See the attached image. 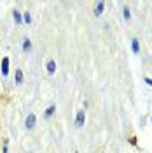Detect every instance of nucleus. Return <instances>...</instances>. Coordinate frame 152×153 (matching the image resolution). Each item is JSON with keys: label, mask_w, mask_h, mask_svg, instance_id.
Instances as JSON below:
<instances>
[{"label": "nucleus", "mask_w": 152, "mask_h": 153, "mask_svg": "<svg viewBox=\"0 0 152 153\" xmlns=\"http://www.w3.org/2000/svg\"><path fill=\"white\" fill-rule=\"evenodd\" d=\"M124 18H126V19H129V9H128V7L124 9Z\"/></svg>", "instance_id": "obj_11"}, {"label": "nucleus", "mask_w": 152, "mask_h": 153, "mask_svg": "<svg viewBox=\"0 0 152 153\" xmlns=\"http://www.w3.org/2000/svg\"><path fill=\"white\" fill-rule=\"evenodd\" d=\"M47 71L49 73H54V71H56V63H54V61H49L47 63Z\"/></svg>", "instance_id": "obj_5"}, {"label": "nucleus", "mask_w": 152, "mask_h": 153, "mask_svg": "<svg viewBox=\"0 0 152 153\" xmlns=\"http://www.w3.org/2000/svg\"><path fill=\"white\" fill-rule=\"evenodd\" d=\"M53 113H54V106H49V108H47V111H46V115H47V117H51Z\"/></svg>", "instance_id": "obj_9"}, {"label": "nucleus", "mask_w": 152, "mask_h": 153, "mask_svg": "<svg viewBox=\"0 0 152 153\" xmlns=\"http://www.w3.org/2000/svg\"><path fill=\"white\" fill-rule=\"evenodd\" d=\"M84 120H86V115H84V111L81 110V111L77 113V125H79V127H82V125H84Z\"/></svg>", "instance_id": "obj_2"}, {"label": "nucleus", "mask_w": 152, "mask_h": 153, "mask_svg": "<svg viewBox=\"0 0 152 153\" xmlns=\"http://www.w3.org/2000/svg\"><path fill=\"white\" fill-rule=\"evenodd\" d=\"M30 19H32V18H30V14H28V12H25V21H26V23H30Z\"/></svg>", "instance_id": "obj_12"}, {"label": "nucleus", "mask_w": 152, "mask_h": 153, "mask_svg": "<svg viewBox=\"0 0 152 153\" xmlns=\"http://www.w3.org/2000/svg\"><path fill=\"white\" fill-rule=\"evenodd\" d=\"M103 7H105V4H103V2H98V4H96V7H95V14H96V16H100V14H102Z\"/></svg>", "instance_id": "obj_4"}, {"label": "nucleus", "mask_w": 152, "mask_h": 153, "mask_svg": "<svg viewBox=\"0 0 152 153\" xmlns=\"http://www.w3.org/2000/svg\"><path fill=\"white\" fill-rule=\"evenodd\" d=\"M16 82H18V84H21V82H23V71H21V70H18V71H16Z\"/></svg>", "instance_id": "obj_6"}, {"label": "nucleus", "mask_w": 152, "mask_h": 153, "mask_svg": "<svg viewBox=\"0 0 152 153\" xmlns=\"http://www.w3.org/2000/svg\"><path fill=\"white\" fill-rule=\"evenodd\" d=\"M33 125H35V115L30 113V115H28V118H26V127H28V129H32Z\"/></svg>", "instance_id": "obj_3"}, {"label": "nucleus", "mask_w": 152, "mask_h": 153, "mask_svg": "<svg viewBox=\"0 0 152 153\" xmlns=\"http://www.w3.org/2000/svg\"><path fill=\"white\" fill-rule=\"evenodd\" d=\"M131 49H133V52H138V49H140V45H138V40H133V44H131Z\"/></svg>", "instance_id": "obj_7"}, {"label": "nucleus", "mask_w": 152, "mask_h": 153, "mask_svg": "<svg viewBox=\"0 0 152 153\" xmlns=\"http://www.w3.org/2000/svg\"><path fill=\"white\" fill-rule=\"evenodd\" d=\"M145 82H147L149 85H152V78H145Z\"/></svg>", "instance_id": "obj_13"}, {"label": "nucleus", "mask_w": 152, "mask_h": 153, "mask_svg": "<svg viewBox=\"0 0 152 153\" xmlns=\"http://www.w3.org/2000/svg\"><path fill=\"white\" fill-rule=\"evenodd\" d=\"M30 45H32V44H30V40H25V42H23V49H25V51H28Z\"/></svg>", "instance_id": "obj_8"}, {"label": "nucleus", "mask_w": 152, "mask_h": 153, "mask_svg": "<svg viewBox=\"0 0 152 153\" xmlns=\"http://www.w3.org/2000/svg\"><path fill=\"white\" fill-rule=\"evenodd\" d=\"M14 19H16V23H21V16H19L18 10H14Z\"/></svg>", "instance_id": "obj_10"}, {"label": "nucleus", "mask_w": 152, "mask_h": 153, "mask_svg": "<svg viewBox=\"0 0 152 153\" xmlns=\"http://www.w3.org/2000/svg\"><path fill=\"white\" fill-rule=\"evenodd\" d=\"M9 73V57H4L2 59V75H7Z\"/></svg>", "instance_id": "obj_1"}]
</instances>
